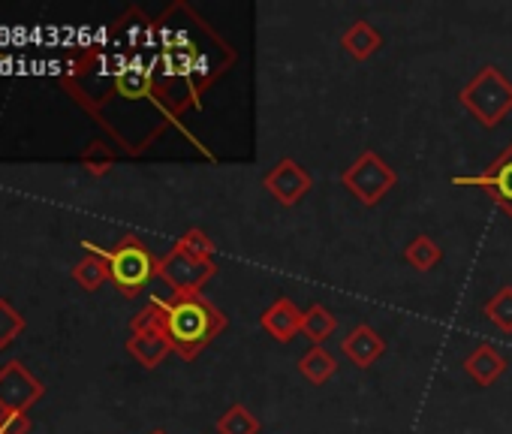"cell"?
Here are the masks:
<instances>
[{"label": "cell", "mask_w": 512, "mask_h": 434, "mask_svg": "<svg viewBox=\"0 0 512 434\" xmlns=\"http://www.w3.org/2000/svg\"><path fill=\"white\" fill-rule=\"evenodd\" d=\"M61 85L127 154H142L178 121L157 79L154 22L139 10L115 22L112 46L82 49Z\"/></svg>", "instance_id": "obj_1"}, {"label": "cell", "mask_w": 512, "mask_h": 434, "mask_svg": "<svg viewBox=\"0 0 512 434\" xmlns=\"http://www.w3.org/2000/svg\"><path fill=\"white\" fill-rule=\"evenodd\" d=\"M160 317V326L172 344V350L193 362L220 332H226V314L211 305L202 293H178V296H154L151 299Z\"/></svg>", "instance_id": "obj_2"}, {"label": "cell", "mask_w": 512, "mask_h": 434, "mask_svg": "<svg viewBox=\"0 0 512 434\" xmlns=\"http://www.w3.org/2000/svg\"><path fill=\"white\" fill-rule=\"evenodd\" d=\"M458 103L488 130H494L512 112V82L500 73V67L485 64L473 73V79L458 91Z\"/></svg>", "instance_id": "obj_3"}, {"label": "cell", "mask_w": 512, "mask_h": 434, "mask_svg": "<svg viewBox=\"0 0 512 434\" xmlns=\"http://www.w3.org/2000/svg\"><path fill=\"white\" fill-rule=\"evenodd\" d=\"M106 263H109V278L112 284L127 296L136 299L154 278H157V257L136 239V236H124L115 248L103 251Z\"/></svg>", "instance_id": "obj_4"}, {"label": "cell", "mask_w": 512, "mask_h": 434, "mask_svg": "<svg viewBox=\"0 0 512 434\" xmlns=\"http://www.w3.org/2000/svg\"><path fill=\"white\" fill-rule=\"evenodd\" d=\"M341 184L365 205L374 208L380 205L395 187H398V172L371 148H365L344 172H341Z\"/></svg>", "instance_id": "obj_5"}, {"label": "cell", "mask_w": 512, "mask_h": 434, "mask_svg": "<svg viewBox=\"0 0 512 434\" xmlns=\"http://www.w3.org/2000/svg\"><path fill=\"white\" fill-rule=\"evenodd\" d=\"M127 353L142 365V368H157L160 362L169 359L172 344L160 326V317H157V308L154 302H148L133 320H130V338H127Z\"/></svg>", "instance_id": "obj_6"}, {"label": "cell", "mask_w": 512, "mask_h": 434, "mask_svg": "<svg viewBox=\"0 0 512 434\" xmlns=\"http://www.w3.org/2000/svg\"><path fill=\"white\" fill-rule=\"evenodd\" d=\"M214 272H217L214 260H196L187 251H181L178 245L169 254H163L157 263V278L172 290V296L199 293L214 278Z\"/></svg>", "instance_id": "obj_7"}, {"label": "cell", "mask_w": 512, "mask_h": 434, "mask_svg": "<svg viewBox=\"0 0 512 434\" xmlns=\"http://www.w3.org/2000/svg\"><path fill=\"white\" fill-rule=\"evenodd\" d=\"M452 184L455 187H479V190H485L512 217V142L494 157V163H488L476 175H455Z\"/></svg>", "instance_id": "obj_8"}, {"label": "cell", "mask_w": 512, "mask_h": 434, "mask_svg": "<svg viewBox=\"0 0 512 434\" xmlns=\"http://www.w3.org/2000/svg\"><path fill=\"white\" fill-rule=\"evenodd\" d=\"M46 395V386L22 365L7 362L0 368V413H25Z\"/></svg>", "instance_id": "obj_9"}, {"label": "cell", "mask_w": 512, "mask_h": 434, "mask_svg": "<svg viewBox=\"0 0 512 434\" xmlns=\"http://www.w3.org/2000/svg\"><path fill=\"white\" fill-rule=\"evenodd\" d=\"M263 187H266L281 205L293 208V205H299V202L311 193L314 178H311V172H308L299 160L281 157V160L263 175Z\"/></svg>", "instance_id": "obj_10"}, {"label": "cell", "mask_w": 512, "mask_h": 434, "mask_svg": "<svg viewBox=\"0 0 512 434\" xmlns=\"http://www.w3.org/2000/svg\"><path fill=\"white\" fill-rule=\"evenodd\" d=\"M302 314L299 305L287 296L275 299L263 314H260V326L269 338H275L278 344H290L299 332H302Z\"/></svg>", "instance_id": "obj_11"}, {"label": "cell", "mask_w": 512, "mask_h": 434, "mask_svg": "<svg viewBox=\"0 0 512 434\" xmlns=\"http://www.w3.org/2000/svg\"><path fill=\"white\" fill-rule=\"evenodd\" d=\"M341 353L356 365V368H371L383 353H386V341L383 335L368 326V323H359L347 332V338L341 341Z\"/></svg>", "instance_id": "obj_12"}, {"label": "cell", "mask_w": 512, "mask_h": 434, "mask_svg": "<svg viewBox=\"0 0 512 434\" xmlns=\"http://www.w3.org/2000/svg\"><path fill=\"white\" fill-rule=\"evenodd\" d=\"M503 371H506V356L494 344H488V341L476 344L467 353V359H464V374L476 386H494L503 377Z\"/></svg>", "instance_id": "obj_13"}, {"label": "cell", "mask_w": 512, "mask_h": 434, "mask_svg": "<svg viewBox=\"0 0 512 434\" xmlns=\"http://www.w3.org/2000/svg\"><path fill=\"white\" fill-rule=\"evenodd\" d=\"M341 49H344L353 61H371V58L383 49V34H380L371 22H353V25L341 34Z\"/></svg>", "instance_id": "obj_14"}, {"label": "cell", "mask_w": 512, "mask_h": 434, "mask_svg": "<svg viewBox=\"0 0 512 434\" xmlns=\"http://www.w3.org/2000/svg\"><path fill=\"white\" fill-rule=\"evenodd\" d=\"M73 281H76L82 290H88V293H94V290H100L106 281H112V278H109V263H106V257H103L100 248H94V245L85 242V260H79V263L73 266Z\"/></svg>", "instance_id": "obj_15"}, {"label": "cell", "mask_w": 512, "mask_h": 434, "mask_svg": "<svg viewBox=\"0 0 512 434\" xmlns=\"http://www.w3.org/2000/svg\"><path fill=\"white\" fill-rule=\"evenodd\" d=\"M299 374L308 383L323 386V383H329L338 374V362H335V356L326 347H314L311 344V350H305L302 359H299Z\"/></svg>", "instance_id": "obj_16"}, {"label": "cell", "mask_w": 512, "mask_h": 434, "mask_svg": "<svg viewBox=\"0 0 512 434\" xmlns=\"http://www.w3.org/2000/svg\"><path fill=\"white\" fill-rule=\"evenodd\" d=\"M335 329H338V317H335L326 305H320V302H314V305L302 314V335H305L314 347H323V344L335 335Z\"/></svg>", "instance_id": "obj_17"}, {"label": "cell", "mask_w": 512, "mask_h": 434, "mask_svg": "<svg viewBox=\"0 0 512 434\" xmlns=\"http://www.w3.org/2000/svg\"><path fill=\"white\" fill-rule=\"evenodd\" d=\"M404 263L413 266L416 272H431L443 263V251L440 245L428 236V233H419L407 248H404Z\"/></svg>", "instance_id": "obj_18"}, {"label": "cell", "mask_w": 512, "mask_h": 434, "mask_svg": "<svg viewBox=\"0 0 512 434\" xmlns=\"http://www.w3.org/2000/svg\"><path fill=\"white\" fill-rule=\"evenodd\" d=\"M214 428L217 434H260L263 425L253 416V410H247L244 404H232L217 416Z\"/></svg>", "instance_id": "obj_19"}, {"label": "cell", "mask_w": 512, "mask_h": 434, "mask_svg": "<svg viewBox=\"0 0 512 434\" xmlns=\"http://www.w3.org/2000/svg\"><path fill=\"white\" fill-rule=\"evenodd\" d=\"M482 314L503 332L512 335V287H500L482 308Z\"/></svg>", "instance_id": "obj_20"}, {"label": "cell", "mask_w": 512, "mask_h": 434, "mask_svg": "<svg viewBox=\"0 0 512 434\" xmlns=\"http://www.w3.org/2000/svg\"><path fill=\"white\" fill-rule=\"evenodd\" d=\"M22 332H25V317L7 299H0V350H7Z\"/></svg>", "instance_id": "obj_21"}, {"label": "cell", "mask_w": 512, "mask_h": 434, "mask_svg": "<svg viewBox=\"0 0 512 434\" xmlns=\"http://www.w3.org/2000/svg\"><path fill=\"white\" fill-rule=\"evenodd\" d=\"M82 166L91 172V175H106L112 166H115V151L106 145V142H91L85 151H82Z\"/></svg>", "instance_id": "obj_22"}, {"label": "cell", "mask_w": 512, "mask_h": 434, "mask_svg": "<svg viewBox=\"0 0 512 434\" xmlns=\"http://www.w3.org/2000/svg\"><path fill=\"white\" fill-rule=\"evenodd\" d=\"M181 251H187L190 257H196V260H214V242H211V236L205 233V230H187L178 242H175Z\"/></svg>", "instance_id": "obj_23"}, {"label": "cell", "mask_w": 512, "mask_h": 434, "mask_svg": "<svg viewBox=\"0 0 512 434\" xmlns=\"http://www.w3.org/2000/svg\"><path fill=\"white\" fill-rule=\"evenodd\" d=\"M31 419L28 413H0V434H28Z\"/></svg>", "instance_id": "obj_24"}, {"label": "cell", "mask_w": 512, "mask_h": 434, "mask_svg": "<svg viewBox=\"0 0 512 434\" xmlns=\"http://www.w3.org/2000/svg\"><path fill=\"white\" fill-rule=\"evenodd\" d=\"M151 434H166V431H163V428H154V431H151Z\"/></svg>", "instance_id": "obj_25"}]
</instances>
